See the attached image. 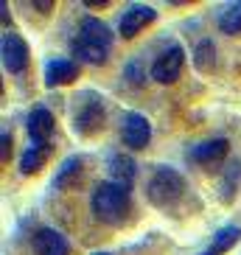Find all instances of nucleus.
Here are the masks:
<instances>
[{"instance_id":"nucleus-22","label":"nucleus","mask_w":241,"mask_h":255,"mask_svg":"<svg viewBox=\"0 0 241 255\" xmlns=\"http://www.w3.org/2000/svg\"><path fill=\"white\" fill-rule=\"evenodd\" d=\"M34 8H37V11H51L53 3H51V0H39V3H34Z\"/></svg>"},{"instance_id":"nucleus-10","label":"nucleus","mask_w":241,"mask_h":255,"mask_svg":"<svg viewBox=\"0 0 241 255\" xmlns=\"http://www.w3.org/2000/svg\"><path fill=\"white\" fill-rule=\"evenodd\" d=\"M31 244H34V253L37 255H70L68 239L59 230H53V227H39L34 233Z\"/></svg>"},{"instance_id":"nucleus-12","label":"nucleus","mask_w":241,"mask_h":255,"mask_svg":"<svg viewBox=\"0 0 241 255\" xmlns=\"http://www.w3.org/2000/svg\"><path fill=\"white\" fill-rule=\"evenodd\" d=\"M25 129H28L31 143H51V135H53V115H51V110L37 107V110L28 115V121H25Z\"/></svg>"},{"instance_id":"nucleus-20","label":"nucleus","mask_w":241,"mask_h":255,"mask_svg":"<svg viewBox=\"0 0 241 255\" xmlns=\"http://www.w3.org/2000/svg\"><path fill=\"white\" fill-rule=\"evenodd\" d=\"M123 79H129V84H135V87H140V84L146 82V73H140V68H137V59H132L123 68Z\"/></svg>"},{"instance_id":"nucleus-5","label":"nucleus","mask_w":241,"mask_h":255,"mask_svg":"<svg viewBox=\"0 0 241 255\" xmlns=\"http://www.w3.org/2000/svg\"><path fill=\"white\" fill-rule=\"evenodd\" d=\"M182 68H185V51L177 42H171L168 48L157 53V59L151 62V79L157 84H174L180 79Z\"/></svg>"},{"instance_id":"nucleus-8","label":"nucleus","mask_w":241,"mask_h":255,"mask_svg":"<svg viewBox=\"0 0 241 255\" xmlns=\"http://www.w3.org/2000/svg\"><path fill=\"white\" fill-rule=\"evenodd\" d=\"M154 17H157V11H154L151 6H140V3L129 6L126 11L120 14V23H118L120 37H123V39H135L146 25L154 23Z\"/></svg>"},{"instance_id":"nucleus-3","label":"nucleus","mask_w":241,"mask_h":255,"mask_svg":"<svg viewBox=\"0 0 241 255\" xmlns=\"http://www.w3.org/2000/svg\"><path fill=\"white\" fill-rule=\"evenodd\" d=\"M185 194V177H182L177 168L171 165H157L154 174H151L149 185H146V196H149V202L154 208H174V205L182 199Z\"/></svg>"},{"instance_id":"nucleus-4","label":"nucleus","mask_w":241,"mask_h":255,"mask_svg":"<svg viewBox=\"0 0 241 255\" xmlns=\"http://www.w3.org/2000/svg\"><path fill=\"white\" fill-rule=\"evenodd\" d=\"M104 98L98 96L96 90H82L76 96V110H73V132L82 137L96 135L98 129L104 127Z\"/></svg>"},{"instance_id":"nucleus-15","label":"nucleus","mask_w":241,"mask_h":255,"mask_svg":"<svg viewBox=\"0 0 241 255\" xmlns=\"http://www.w3.org/2000/svg\"><path fill=\"white\" fill-rule=\"evenodd\" d=\"M239 239H241V227L227 225V227H222V230L213 233V241L199 255H225V253H230V250L236 247V241Z\"/></svg>"},{"instance_id":"nucleus-2","label":"nucleus","mask_w":241,"mask_h":255,"mask_svg":"<svg viewBox=\"0 0 241 255\" xmlns=\"http://www.w3.org/2000/svg\"><path fill=\"white\" fill-rule=\"evenodd\" d=\"M90 210L104 225H120L129 213V191L113 180L98 182L90 194Z\"/></svg>"},{"instance_id":"nucleus-13","label":"nucleus","mask_w":241,"mask_h":255,"mask_svg":"<svg viewBox=\"0 0 241 255\" xmlns=\"http://www.w3.org/2000/svg\"><path fill=\"white\" fill-rule=\"evenodd\" d=\"M82 168H84V157H79V154L62 160V165L56 168V177H53V188L56 191H73L82 182Z\"/></svg>"},{"instance_id":"nucleus-17","label":"nucleus","mask_w":241,"mask_h":255,"mask_svg":"<svg viewBox=\"0 0 241 255\" xmlns=\"http://www.w3.org/2000/svg\"><path fill=\"white\" fill-rule=\"evenodd\" d=\"M219 28L225 31V34H241V0L236 3H227L216 17Z\"/></svg>"},{"instance_id":"nucleus-23","label":"nucleus","mask_w":241,"mask_h":255,"mask_svg":"<svg viewBox=\"0 0 241 255\" xmlns=\"http://www.w3.org/2000/svg\"><path fill=\"white\" fill-rule=\"evenodd\" d=\"M93 255H110V253H93Z\"/></svg>"},{"instance_id":"nucleus-1","label":"nucleus","mask_w":241,"mask_h":255,"mask_svg":"<svg viewBox=\"0 0 241 255\" xmlns=\"http://www.w3.org/2000/svg\"><path fill=\"white\" fill-rule=\"evenodd\" d=\"M113 48V31L110 25L101 23L98 17H87L73 39V56L84 59L90 65H104Z\"/></svg>"},{"instance_id":"nucleus-9","label":"nucleus","mask_w":241,"mask_h":255,"mask_svg":"<svg viewBox=\"0 0 241 255\" xmlns=\"http://www.w3.org/2000/svg\"><path fill=\"white\" fill-rule=\"evenodd\" d=\"M227 149H230V140L227 137H213V140H205L199 146L188 151V160H194L196 165H205V168H213L216 163L227 157Z\"/></svg>"},{"instance_id":"nucleus-19","label":"nucleus","mask_w":241,"mask_h":255,"mask_svg":"<svg viewBox=\"0 0 241 255\" xmlns=\"http://www.w3.org/2000/svg\"><path fill=\"white\" fill-rule=\"evenodd\" d=\"M239 180H241V163H227L225 182H222V196H225V199L233 196V191L239 188Z\"/></svg>"},{"instance_id":"nucleus-14","label":"nucleus","mask_w":241,"mask_h":255,"mask_svg":"<svg viewBox=\"0 0 241 255\" xmlns=\"http://www.w3.org/2000/svg\"><path fill=\"white\" fill-rule=\"evenodd\" d=\"M76 76H79V65H76V62L62 59V56L48 59V65H45V84H48V87L70 84V82H76Z\"/></svg>"},{"instance_id":"nucleus-7","label":"nucleus","mask_w":241,"mask_h":255,"mask_svg":"<svg viewBox=\"0 0 241 255\" xmlns=\"http://www.w3.org/2000/svg\"><path fill=\"white\" fill-rule=\"evenodd\" d=\"M120 140L129 149H143L151 140V124L140 113H126L120 121Z\"/></svg>"},{"instance_id":"nucleus-11","label":"nucleus","mask_w":241,"mask_h":255,"mask_svg":"<svg viewBox=\"0 0 241 255\" xmlns=\"http://www.w3.org/2000/svg\"><path fill=\"white\" fill-rule=\"evenodd\" d=\"M107 171H110V180L118 182V185H123L129 191V188H132V182H135V177H137V163L129 157V154L118 151V154H113V157H110Z\"/></svg>"},{"instance_id":"nucleus-6","label":"nucleus","mask_w":241,"mask_h":255,"mask_svg":"<svg viewBox=\"0 0 241 255\" xmlns=\"http://www.w3.org/2000/svg\"><path fill=\"white\" fill-rule=\"evenodd\" d=\"M0 56H3V68L8 70L11 76H20L25 68H28V45H25V39L14 31H6L3 34V42H0Z\"/></svg>"},{"instance_id":"nucleus-18","label":"nucleus","mask_w":241,"mask_h":255,"mask_svg":"<svg viewBox=\"0 0 241 255\" xmlns=\"http://www.w3.org/2000/svg\"><path fill=\"white\" fill-rule=\"evenodd\" d=\"M194 65H196V70H202V73L213 70V65H216V45H213V39H199V42H196Z\"/></svg>"},{"instance_id":"nucleus-21","label":"nucleus","mask_w":241,"mask_h":255,"mask_svg":"<svg viewBox=\"0 0 241 255\" xmlns=\"http://www.w3.org/2000/svg\"><path fill=\"white\" fill-rule=\"evenodd\" d=\"M8 154H11V135H8V132H3V154H0V157H3V163H8Z\"/></svg>"},{"instance_id":"nucleus-16","label":"nucleus","mask_w":241,"mask_h":255,"mask_svg":"<svg viewBox=\"0 0 241 255\" xmlns=\"http://www.w3.org/2000/svg\"><path fill=\"white\" fill-rule=\"evenodd\" d=\"M48 151H51V143H31L28 149L23 151V157H20V171L23 174L39 171L48 160Z\"/></svg>"}]
</instances>
